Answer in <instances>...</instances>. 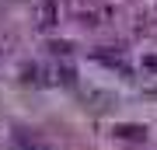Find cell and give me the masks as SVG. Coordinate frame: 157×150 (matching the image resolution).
<instances>
[{"label":"cell","mask_w":157,"mask_h":150,"mask_svg":"<svg viewBox=\"0 0 157 150\" xmlns=\"http://www.w3.org/2000/svg\"><path fill=\"white\" fill-rule=\"evenodd\" d=\"M154 94H157V91H154Z\"/></svg>","instance_id":"obj_8"},{"label":"cell","mask_w":157,"mask_h":150,"mask_svg":"<svg viewBox=\"0 0 157 150\" xmlns=\"http://www.w3.org/2000/svg\"><path fill=\"white\" fill-rule=\"evenodd\" d=\"M52 21H56V4L42 0V28H52Z\"/></svg>","instance_id":"obj_3"},{"label":"cell","mask_w":157,"mask_h":150,"mask_svg":"<svg viewBox=\"0 0 157 150\" xmlns=\"http://www.w3.org/2000/svg\"><path fill=\"white\" fill-rule=\"evenodd\" d=\"M112 133H115L119 140H147V129H143V126H115Z\"/></svg>","instance_id":"obj_1"},{"label":"cell","mask_w":157,"mask_h":150,"mask_svg":"<svg viewBox=\"0 0 157 150\" xmlns=\"http://www.w3.org/2000/svg\"><path fill=\"white\" fill-rule=\"evenodd\" d=\"M52 77H56V80H63L67 87H73V84H77V73H73L70 67H56V73H52Z\"/></svg>","instance_id":"obj_4"},{"label":"cell","mask_w":157,"mask_h":150,"mask_svg":"<svg viewBox=\"0 0 157 150\" xmlns=\"http://www.w3.org/2000/svg\"><path fill=\"white\" fill-rule=\"evenodd\" d=\"M94 56H98L101 63H108V67H115V70H126V63L119 60V52H108V49H98Z\"/></svg>","instance_id":"obj_2"},{"label":"cell","mask_w":157,"mask_h":150,"mask_svg":"<svg viewBox=\"0 0 157 150\" xmlns=\"http://www.w3.org/2000/svg\"><path fill=\"white\" fill-rule=\"evenodd\" d=\"M49 49L52 52H73V45L70 42H49Z\"/></svg>","instance_id":"obj_5"},{"label":"cell","mask_w":157,"mask_h":150,"mask_svg":"<svg viewBox=\"0 0 157 150\" xmlns=\"http://www.w3.org/2000/svg\"><path fill=\"white\" fill-rule=\"evenodd\" d=\"M143 67H147V70H154V73H157V56H147V60H143Z\"/></svg>","instance_id":"obj_6"},{"label":"cell","mask_w":157,"mask_h":150,"mask_svg":"<svg viewBox=\"0 0 157 150\" xmlns=\"http://www.w3.org/2000/svg\"><path fill=\"white\" fill-rule=\"evenodd\" d=\"M17 150H35V147H17Z\"/></svg>","instance_id":"obj_7"}]
</instances>
